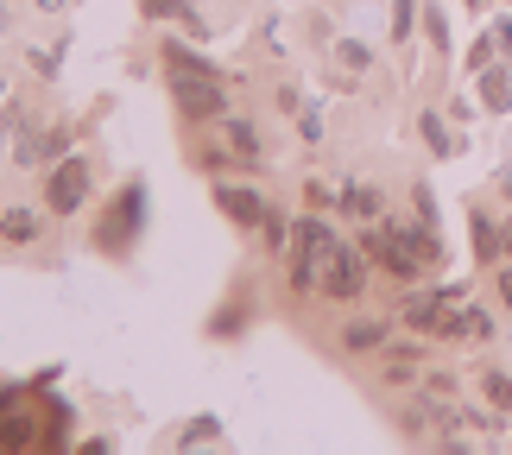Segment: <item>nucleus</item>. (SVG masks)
I'll use <instances>...</instances> for the list:
<instances>
[{
	"instance_id": "1",
	"label": "nucleus",
	"mask_w": 512,
	"mask_h": 455,
	"mask_svg": "<svg viewBox=\"0 0 512 455\" xmlns=\"http://www.w3.org/2000/svg\"><path fill=\"white\" fill-rule=\"evenodd\" d=\"M361 253L380 272H392V279H418V272H430V266L443 260V241H437V222H418V228L386 222V228H367L361 234Z\"/></svg>"
},
{
	"instance_id": "2",
	"label": "nucleus",
	"mask_w": 512,
	"mask_h": 455,
	"mask_svg": "<svg viewBox=\"0 0 512 455\" xmlns=\"http://www.w3.org/2000/svg\"><path fill=\"white\" fill-rule=\"evenodd\" d=\"M336 247V234H329L323 215H304V222H291V285L310 291L323 279V253Z\"/></svg>"
},
{
	"instance_id": "3",
	"label": "nucleus",
	"mask_w": 512,
	"mask_h": 455,
	"mask_svg": "<svg viewBox=\"0 0 512 455\" xmlns=\"http://www.w3.org/2000/svg\"><path fill=\"white\" fill-rule=\"evenodd\" d=\"M323 298H336V304H354L361 298V285H367V253L361 247H348V241H336L323 253Z\"/></svg>"
},
{
	"instance_id": "4",
	"label": "nucleus",
	"mask_w": 512,
	"mask_h": 455,
	"mask_svg": "<svg viewBox=\"0 0 512 455\" xmlns=\"http://www.w3.org/2000/svg\"><path fill=\"white\" fill-rule=\"evenodd\" d=\"M171 102L184 121H215V114H228V89L222 76H171Z\"/></svg>"
},
{
	"instance_id": "5",
	"label": "nucleus",
	"mask_w": 512,
	"mask_h": 455,
	"mask_svg": "<svg viewBox=\"0 0 512 455\" xmlns=\"http://www.w3.org/2000/svg\"><path fill=\"white\" fill-rule=\"evenodd\" d=\"M83 203H89V158L70 152V158H57V171H51V184H45V209L51 215H76Z\"/></svg>"
},
{
	"instance_id": "6",
	"label": "nucleus",
	"mask_w": 512,
	"mask_h": 455,
	"mask_svg": "<svg viewBox=\"0 0 512 455\" xmlns=\"http://www.w3.org/2000/svg\"><path fill=\"white\" fill-rule=\"evenodd\" d=\"M140 203H146V184H133L114 196V215H108V228H102V247L108 253H121V241H133V228H140Z\"/></svg>"
},
{
	"instance_id": "7",
	"label": "nucleus",
	"mask_w": 512,
	"mask_h": 455,
	"mask_svg": "<svg viewBox=\"0 0 512 455\" xmlns=\"http://www.w3.org/2000/svg\"><path fill=\"white\" fill-rule=\"evenodd\" d=\"M215 209H222L234 228H260V215H266L272 203H266L260 190H247V184H222V190H215Z\"/></svg>"
},
{
	"instance_id": "8",
	"label": "nucleus",
	"mask_w": 512,
	"mask_h": 455,
	"mask_svg": "<svg viewBox=\"0 0 512 455\" xmlns=\"http://www.w3.org/2000/svg\"><path fill=\"white\" fill-rule=\"evenodd\" d=\"M468 234H475V260H481V266L506 260V228H494V222H487L481 209H475V222H468Z\"/></svg>"
},
{
	"instance_id": "9",
	"label": "nucleus",
	"mask_w": 512,
	"mask_h": 455,
	"mask_svg": "<svg viewBox=\"0 0 512 455\" xmlns=\"http://www.w3.org/2000/svg\"><path fill=\"white\" fill-rule=\"evenodd\" d=\"M165 70L171 76H215V64H209V57H196V45H184V38H171V45H165Z\"/></svg>"
},
{
	"instance_id": "10",
	"label": "nucleus",
	"mask_w": 512,
	"mask_h": 455,
	"mask_svg": "<svg viewBox=\"0 0 512 455\" xmlns=\"http://www.w3.org/2000/svg\"><path fill=\"white\" fill-rule=\"evenodd\" d=\"M481 108H487V114H506V108H512V76H506L500 64L481 70Z\"/></svg>"
},
{
	"instance_id": "11",
	"label": "nucleus",
	"mask_w": 512,
	"mask_h": 455,
	"mask_svg": "<svg viewBox=\"0 0 512 455\" xmlns=\"http://www.w3.org/2000/svg\"><path fill=\"white\" fill-rule=\"evenodd\" d=\"M140 7H146V19H177V26H184L190 38L203 32V19L190 13V0H140Z\"/></svg>"
},
{
	"instance_id": "12",
	"label": "nucleus",
	"mask_w": 512,
	"mask_h": 455,
	"mask_svg": "<svg viewBox=\"0 0 512 455\" xmlns=\"http://www.w3.org/2000/svg\"><path fill=\"white\" fill-rule=\"evenodd\" d=\"M38 430H32V411L19 418V411H0V449H32Z\"/></svg>"
},
{
	"instance_id": "13",
	"label": "nucleus",
	"mask_w": 512,
	"mask_h": 455,
	"mask_svg": "<svg viewBox=\"0 0 512 455\" xmlns=\"http://www.w3.org/2000/svg\"><path fill=\"white\" fill-rule=\"evenodd\" d=\"M0 234H7V241H19V247H32V241H38V215H32V209H7V215H0Z\"/></svg>"
},
{
	"instance_id": "14",
	"label": "nucleus",
	"mask_w": 512,
	"mask_h": 455,
	"mask_svg": "<svg viewBox=\"0 0 512 455\" xmlns=\"http://www.w3.org/2000/svg\"><path fill=\"white\" fill-rule=\"evenodd\" d=\"M228 158H241V165H260V133H253L247 121H228Z\"/></svg>"
},
{
	"instance_id": "15",
	"label": "nucleus",
	"mask_w": 512,
	"mask_h": 455,
	"mask_svg": "<svg viewBox=\"0 0 512 455\" xmlns=\"http://www.w3.org/2000/svg\"><path fill=\"white\" fill-rule=\"evenodd\" d=\"M260 241H266V253H285V247H291V222H285L279 209L260 215Z\"/></svg>"
},
{
	"instance_id": "16",
	"label": "nucleus",
	"mask_w": 512,
	"mask_h": 455,
	"mask_svg": "<svg viewBox=\"0 0 512 455\" xmlns=\"http://www.w3.org/2000/svg\"><path fill=\"white\" fill-rule=\"evenodd\" d=\"M342 348H354V354H367V348H386V323H354V329L342 335Z\"/></svg>"
},
{
	"instance_id": "17",
	"label": "nucleus",
	"mask_w": 512,
	"mask_h": 455,
	"mask_svg": "<svg viewBox=\"0 0 512 455\" xmlns=\"http://www.w3.org/2000/svg\"><path fill=\"white\" fill-rule=\"evenodd\" d=\"M481 392H487V405H494V411H512V380H506L500 367L481 373Z\"/></svg>"
},
{
	"instance_id": "18",
	"label": "nucleus",
	"mask_w": 512,
	"mask_h": 455,
	"mask_svg": "<svg viewBox=\"0 0 512 455\" xmlns=\"http://www.w3.org/2000/svg\"><path fill=\"white\" fill-rule=\"evenodd\" d=\"M342 209H348V215H367V222H373V215H380V190H367V184H348Z\"/></svg>"
},
{
	"instance_id": "19",
	"label": "nucleus",
	"mask_w": 512,
	"mask_h": 455,
	"mask_svg": "<svg viewBox=\"0 0 512 455\" xmlns=\"http://www.w3.org/2000/svg\"><path fill=\"white\" fill-rule=\"evenodd\" d=\"M462 335L468 342H487V335H494V316H487L481 304H462Z\"/></svg>"
},
{
	"instance_id": "20",
	"label": "nucleus",
	"mask_w": 512,
	"mask_h": 455,
	"mask_svg": "<svg viewBox=\"0 0 512 455\" xmlns=\"http://www.w3.org/2000/svg\"><path fill=\"white\" fill-rule=\"evenodd\" d=\"M418 127H424V140H430V152H443V158L456 152V140H449V127H443V114H424Z\"/></svg>"
},
{
	"instance_id": "21",
	"label": "nucleus",
	"mask_w": 512,
	"mask_h": 455,
	"mask_svg": "<svg viewBox=\"0 0 512 455\" xmlns=\"http://www.w3.org/2000/svg\"><path fill=\"white\" fill-rule=\"evenodd\" d=\"M222 437V424L215 418H196V424H184V437H177V449H196V443H215Z\"/></svg>"
},
{
	"instance_id": "22",
	"label": "nucleus",
	"mask_w": 512,
	"mask_h": 455,
	"mask_svg": "<svg viewBox=\"0 0 512 455\" xmlns=\"http://www.w3.org/2000/svg\"><path fill=\"white\" fill-rule=\"evenodd\" d=\"M424 32H430V45H449V19H443V7H437V0H430V7H424Z\"/></svg>"
},
{
	"instance_id": "23",
	"label": "nucleus",
	"mask_w": 512,
	"mask_h": 455,
	"mask_svg": "<svg viewBox=\"0 0 512 455\" xmlns=\"http://www.w3.org/2000/svg\"><path fill=\"white\" fill-rule=\"evenodd\" d=\"M336 57H342V70H367V45H361V38H342V45H336Z\"/></svg>"
},
{
	"instance_id": "24",
	"label": "nucleus",
	"mask_w": 512,
	"mask_h": 455,
	"mask_svg": "<svg viewBox=\"0 0 512 455\" xmlns=\"http://www.w3.org/2000/svg\"><path fill=\"white\" fill-rule=\"evenodd\" d=\"M411 26H418V0H399L392 7V38H411Z\"/></svg>"
},
{
	"instance_id": "25",
	"label": "nucleus",
	"mask_w": 512,
	"mask_h": 455,
	"mask_svg": "<svg viewBox=\"0 0 512 455\" xmlns=\"http://www.w3.org/2000/svg\"><path fill=\"white\" fill-rule=\"evenodd\" d=\"M494 38H500V57L512 64V13H500V19H494Z\"/></svg>"
},
{
	"instance_id": "26",
	"label": "nucleus",
	"mask_w": 512,
	"mask_h": 455,
	"mask_svg": "<svg viewBox=\"0 0 512 455\" xmlns=\"http://www.w3.org/2000/svg\"><path fill=\"white\" fill-rule=\"evenodd\" d=\"M32 7H38V13H64L70 0H32Z\"/></svg>"
},
{
	"instance_id": "27",
	"label": "nucleus",
	"mask_w": 512,
	"mask_h": 455,
	"mask_svg": "<svg viewBox=\"0 0 512 455\" xmlns=\"http://www.w3.org/2000/svg\"><path fill=\"white\" fill-rule=\"evenodd\" d=\"M500 298H506V304H512V266H506V272H500Z\"/></svg>"
},
{
	"instance_id": "28",
	"label": "nucleus",
	"mask_w": 512,
	"mask_h": 455,
	"mask_svg": "<svg viewBox=\"0 0 512 455\" xmlns=\"http://www.w3.org/2000/svg\"><path fill=\"white\" fill-rule=\"evenodd\" d=\"M500 228H506V260H512V222H500Z\"/></svg>"
},
{
	"instance_id": "29",
	"label": "nucleus",
	"mask_w": 512,
	"mask_h": 455,
	"mask_svg": "<svg viewBox=\"0 0 512 455\" xmlns=\"http://www.w3.org/2000/svg\"><path fill=\"white\" fill-rule=\"evenodd\" d=\"M500 190H506V203H512V177H506V184H500Z\"/></svg>"
},
{
	"instance_id": "30",
	"label": "nucleus",
	"mask_w": 512,
	"mask_h": 455,
	"mask_svg": "<svg viewBox=\"0 0 512 455\" xmlns=\"http://www.w3.org/2000/svg\"><path fill=\"white\" fill-rule=\"evenodd\" d=\"M506 7H512V0H506Z\"/></svg>"
}]
</instances>
